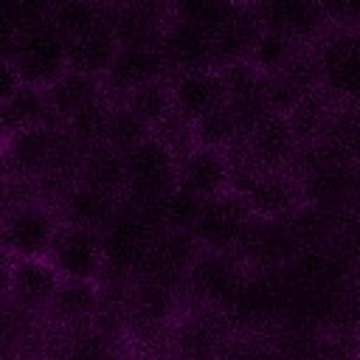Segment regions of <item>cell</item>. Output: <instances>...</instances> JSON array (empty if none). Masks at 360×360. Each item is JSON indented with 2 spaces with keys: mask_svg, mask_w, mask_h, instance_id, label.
<instances>
[{
  "mask_svg": "<svg viewBox=\"0 0 360 360\" xmlns=\"http://www.w3.org/2000/svg\"><path fill=\"white\" fill-rule=\"evenodd\" d=\"M48 20L62 37L68 70L96 76L110 68L118 42L110 22V6L101 3H59L48 6Z\"/></svg>",
  "mask_w": 360,
  "mask_h": 360,
  "instance_id": "cell-1",
  "label": "cell"
},
{
  "mask_svg": "<svg viewBox=\"0 0 360 360\" xmlns=\"http://www.w3.org/2000/svg\"><path fill=\"white\" fill-rule=\"evenodd\" d=\"M6 59L17 70L20 82L28 87H37V90H45L68 70L65 45H62V37L56 34L53 22L48 20V11L14 34Z\"/></svg>",
  "mask_w": 360,
  "mask_h": 360,
  "instance_id": "cell-2",
  "label": "cell"
},
{
  "mask_svg": "<svg viewBox=\"0 0 360 360\" xmlns=\"http://www.w3.org/2000/svg\"><path fill=\"white\" fill-rule=\"evenodd\" d=\"M321 90L338 101L357 104L360 90V37L357 25H332L318 42H312Z\"/></svg>",
  "mask_w": 360,
  "mask_h": 360,
  "instance_id": "cell-3",
  "label": "cell"
},
{
  "mask_svg": "<svg viewBox=\"0 0 360 360\" xmlns=\"http://www.w3.org/2000/svg\"><path fill=\"white\" fill-rule=\"evenodd\" d=\"M124 191L135 202H160L169 191L177 188V160L160 149L152 138L141 141L135 149L121 155Z\"/></svg>",
  "mask_w": 360,
  "mask_h": 360,
  "instance_id": "cell-4",
  "label": "cell"
},
{
  "mask_svg": "<svg viewBox=\"0 0 360 360\" xmlns=\"http://www.w3.org/2000/svg\"><path fill=\"white\" fill-rule=\"evenodd\" d=\"M250 219H253V214L248 211L242 194L222 191L211 200H202L191 236H194L200 250L236 253L242 239H245Z\"/></svg>",
  "mask_w": 360,
  "mask_h": 360,
  "instance_id": "cell-5",
  "label": "cell"
},
{
  "mask_svg": "<svg viewBox=\"0 0 360 360\" xmlns=\"http://www.w3.org/2000/svg\"><path fill=\"white\" fill-rule=\"evenodd\" d=\"M56 214L39 200H20L0 217V248L11 259H45L56 231Z\"/></svg>",
  "mask_w": 360,
  "mask_h": 360,
  "instance_id": "cell-6",
  "label": "cell"
},
{
  "mask_svg": "<svg viewBox=\"0 0 360 360\" xmlns=\"http://www.w3.org/2000/svg\"><path fill=\"white\" fill-rule=\"evenodd\" d=\"M45 262L56 270L59 278L98 281L101 267H104L98 233L59 219V225L51 236V245L45 250Z\"/></svg>",
  "mask_w": 360,
  "mask_h": 360,
  "instance_id": "cell-7",
  "label": "cell"
},
{
  "mask_svg": "<svg viewBox=\"0 0 360 360\" xmlns=\"http://www.w3.org/2000/svg\"><path fill=\"white\" fill-rule=\"evenodd\" d=\"M248 267L242 264V259L236 253H211V250H200L186 273L183 290L191 292V298L202 307H219L225 309V304L231 301V295L239 290L242 278Z\"/></svg>",
  "mask_w": 360,
  "mask_h": 360,
  "instance_id": "cell-8",
  "label": "cell"
},
{
  "mask_svg": "<svg viewBox=\"0 0 360 360\" xmlns=\"http://www.w3.org/2000/svg\"><path fill=\"white\" fill-rule=\"evenodd\" d=\"M250 8L264 31H278L301 45L318 42L332 28L323 6L309 0H267L250 3Z\"/></svg>",
  "mask_w": 360,
  "mask_h": 360,
  "instance_id": "cell-9",
  "label": "cell"
},
{
  "mask_svg": "<svg viewBox=\"0 0 360 360\" xmlns=\"http://www.w3.org/2000/svg\"><path fill=\"white\" fill-rule=\"evenodd\" d=\"M158 79H169L158 48H118L98 82H101V93L112 104H121L135 87Z\"/></svg>",
  "mask_w": 360,
  "mask_h": 360,
  "instance_id": "cell-10",
  "label": "cell"
},
{
  "mask_svg": "<svg viewBox=\"0 0 360 360\" xmlns=\"http://www.w3.org/2000/svg\"><path fill=\"white\" fill-rule=\"evenodd\" d=\"M239 194L256 219H290L301 208L298 183L284 169L259 172Z\"/></svg>",
  "mask_w": 360,
  "mask_h": 360,
  "instance_id": "cell-11",
  "label": "cell"
},
{
  "mask_svg": "<svg viewBox=\"0 0 360 360\" xmlns=\"http://www.w3.org/2000/svg\"><path fill=\"white\" fill-rule=\"evenodd\" d=\"M262 34V25L250 8V3H236L231 14L211 31V68H228L250 59V51Z\"/></svg>",
  "mask_w": 360,
  "mask_h": 360,
  "instance_id": "cell-12",
  "label": "cell"
},
{
  "mask_svg": "<svg viewBox=\"0 0 360 360\" xmlns=\"http://www.w3.org/2000/svg\"><path fill=\"white\" fill-rule=\"evenodd\" d=\"M315 90H321V82H318V68H315L312 45L298 51L281 70L264 76L267 107L276 115H287L301 98H307Z\"/></svg>",
  "mask_w": 360,
  "mask_h": 360,
  "instance_id": "cell-13",
  "label": "cell"
},
{
  "mask_svg": "<svg viewBox=\"0 0 360 360\" xmlns=\"http://www.w3.org/2000/svg\"><path fill=\"white\" fill-rule=\"evenodd\" d=\"M172 17V6L118 3L110 6V22L118 48H158V39Z\"/></svg>",
  "mask_w": 360,
  "mask_h": 360,
  "instance_id": "cell-14",
  "label": "cell"
},
{
  "mask_svg": "<svg viewBox=\"0 0 360 360\" xmlns=\"http://www.w3.org/2000/svg\"><path fill=\"white\" fill-rule=\"evenodd\" d=\"M160 59L166 65V73H188V70H205L211 68V42L208 37L194 28L191 22L180 17H169L160 39H158Z\"/></svg>",
  "mask_w": 360,
  "mask_h": 360,
  "instance_id": "cell-15",
  "label": "cell"
},
{
  "mask_svg": "<svg viewBox=\"0 0 360 360\" xmlns=\"http://www.w3.org/2000/svg\"><path fill=\"white\" fill-rule=\"evenodd\" d=\"M172 90V107L183 112L188 121H197L219 107H225V84L219 79V70H188L169 76Z\"/></svg>",
  "mask_w": 360,
  "mask_h": 360,
  "instance_id": "cell-16",
  "label": "cell"
},
{
  "mask_svg": "<svg viewBox=\"0 0 360 360\" xmlns=\"http://www.w3.org/2000/svg\"><path fill=\"white\" fill-rule=\"evenodd\" d=\"M56 284L59 276L45 259H11L6 267V290L22 309H45Z\"/></svg>",
  "mask_w": 360,
  "mask_h": 360,
  "instance_id": "cell-17",
  "label": "cell"
},
{
  "mask_svg": "<svg viewBox=\"0 0 360 360\" xmlns=\"http://www.w3.org/2000/svg\"><path fill=\"white\" fill-rule=\"evenodd\" d=\"M42 96H45V118H48V124L51 127H62L68 118H73L76 112H82L84 107L98 101L104 93H101V82L96 76L65 70L53 84H48L42 90Z\"/></svg>",
  "mask_w": 360,
  "mask_h": 360,
  "instance_id": "cell-18",
  "label": "cell"
},
{
  "mask_svg": "<svg viewBox=\"0 0 360 360\" xmlns=\"http://www.w3.org/2000/svg\"><path fill=\"white\" fill-rule=\"evenodd\" d=\"M177 188L194 194L197 200H211L228 191V163L217 149L194 146L177 160Z\"/></svg>",
  "mask_w": 360,
  "mask_h": 360,
  "instance_id": "cell-19",
  "label": "cell"
},
{
  "mask_svg": "<svg viewBox=\"0 0 360 360\" xmlns=\"http://www.w3.org/2000/svg\"><path fill=\"white\" fill-rule=\"evenodd\" d=\"M245 146H248V152L259 169H284V172L290 169L295 149H298L284 115H276V112L264 115L245 135Z\"/></svg>",
  "mask_w": 360,
  "mask_h": 360,
  "instance_id": "cell-20",
  "label": "cell"
},
{
  "mask_svg": "<svg viewBox=\"0 0 360 360\" xmlns=\"http://www.w3.org/2000/svg\"><path fill=\"white\" fill-rule=\"evenodd\" d=\"M98 281H76V278H59L45 312L51 321H56L62 329L87 326L96 318L98 309Z\"/></svg>",
  "mask_w": 360,
  "mask_h": 360,
  "instance_id": "cell-21",
  "label": "cell"
},
{
  "mask_svg": "<svg viewBox=\"0 0 360 360\" xmlns=\"http://www.w3.org/2000/svg\"><path fill=\"white\" fill-rule=\"evenodd\" d=\"M278 307V290L270 284L267 276H245L239 290L225 304V315H231L239 326H262L273 318Z\"/></svg>",
  "mask_w": 360,
  "mask_h": 360,
  "instance_id": "cell-22",
  "label": "cell"
},
{
  "mask_svg": "<svg viewBox=\"0 0 360 360\" xmlns=\"http://www.w3.org/2000/svg\"><path fill=\"white\" fill-rule=\"evenodd\" d=\"M76 186L110 194V197H121L124 191V169H121V155H115L110 146L98 143L82 152L79 166H76Z\"/></svg>",
  "mask_w": 360,
  "mask_h": 360,
  "instance_id": "cell-23",
  "label": "cell"
},
{
  "mask_svg": "<svg viewBox=\"0 0 360 360\" xmlns=\"http://www.w3.org/2000/svg\"><path fill=\"white\" fill-rule=\"evenodd\" d=\"M115 205H118V197H110V194H101V191H93V188H84V186L73 183L62 194V208H65L62 222L82 225L87 231L101 233L104 225L112 219Z\"/></svg>",
  "mask_w": 360,
  "mask_h": 360,
  "instance_id": "cell-24",
  "label": "cell"
},
{
  "mask_svg": "<svg viewBox=\"0 0 360 360\" xmlns=\"http://www.w3.org/2000/svg\"><path fill=\"white\" fill-rule=\"evenodd\" d=\"M338 104L340 101L332 98L326 90H315L307 98H301L284 115V121H287L295 143L298 146H309V143L321 141V135H323V129H326V124H329V118H332V112H335Z\"/></svg>",
  "mask_w": 360,
  "mask_h": 360,
  "instance_id": "cell-25",
  "label": "cell"
},
{
  "mask_svg": "<svg viewBox=\"0 0 360 360\" xmlns=\"http://www.w3.org/2000/svg\"><path fill=\"white\" fill-rule=\"evenodd\" d=\"M0 124L6 127L8 138L22 135L28 129H37L42 124H48L45 118V96L37 87L22 84L3 107H0Z\"/></svg>",
  "mask_w": 360,
  "mask_h": 360,
  "instance_id": "cell-26",
  "label": "cell"
},
{
  "mask_svg": "<svg viewBox=\"0 0 360 360\" xmlns=\"http://www.w3.org/2000/svg\"><path fill=\"white\" fill-rule=\"evenodd\" d=\"M304 48H309V45H301V42H295V39L278 34V31H264L262 28V34H259V39H256V45L250 51L248 65H253L262 76H270V73L281 70Z\"/></svg>",
  "mask_w": 360,
  "mask_h": 360,
  "instance_id": "cell-27",
  "label": "cell"
},
{
  "mask_svg": "<svg viewBox=\"0 0 360 360\" xmlns=\"http://www.w3.org/2000/svg\"><path fill=\"white\" fill-rule=\"evenodd\" d=\"M146 138H149V127L141 118H135L124 104H112L110 107V115H107V124H104V135H101L104 146H110L115 155H127L129 149H135Z\"/></svg>",
  "mask_w": 360,
  "mask_h": 360,
  "instance_id": "cell-28",
  "label": "cell"
},
{
  "mask_svg": "<svg viewBox=\"0 0 360 360\" xmlns=\"http://www.w3.org/2000/svg\"><path fill=\"white\" fill-rule=\"evenodd\" d=\"M135 118H141L146 127L158 124L169 110H172V90H169V79H158L149 84L135 87L124 101H121Z\"/></svg>",
  "mask_w": 360,
  "mask_h": 360,
  "instance_id": "cell-29",
  "label": "cell"
},
{
  "mask_svg": "<svg viewBox=\"0 0 360 360\" xmlns=\"http://www.w3.org/2000/svg\"><path fill=\"white\" fill-rule=\"evenodd\" d=\"M149 138H152L160 149H166L174 160L186 158V155L197 146V143H194V127H191V121H188L183 112H177L174 107H172L158 124L149 127Z\"/></svg>",
  "mask_w": 360,
  "mask_h": 360,
  "instance_id": "cell-30",
  "label": "cell"
},
{
  "mask_svg": "<svg viewBox=\"0 0 360 360\" xmlns=\"http://www.w3.org/2000/svg\"><path fill=\"white\" fill-rule=\"evenodd\" d=\"M56 360H112L110 335L98 332L93 323L68 329V340H62V349Z\"/></svg>",
  "mask_w": 360,
  "mask_h": 360,
  "instance_id": "cell-31",
  "label": "cell"
},
{
  "mask_svg": "<svg viewBox=\"0 0 360 360\" xmlns=\"http://www.w3.org/2000/svg\"><path fill=\"white\" fill-rule=\"evenodd\" d=\"M202 200H197L194 194L174 188L169 191L160 202H158V217H160V228L172 231V233H191L197 214H200Z\"/></svg>",
  "mask_w": 360,
  "mask_h": 360,
  "instance_id": "cell-32",
  "label": "cell"
},
{
  "mask_svg": "<svg viewBox=\"0 0 360 360\" xmlns=\"http://www.w3.org/2000/svg\"><path fill=\"white\" fill-rule=\"evenodd\" d=\"M194 127V143L202 146V149H217V152H225L233 141H239V129L228 112V107H219L197 121H191Z\"/></svg>",
  "mask_w": 360,
  "mask_h": 360,
  "instance_id": "cell-33",
  "label": "cell"
},
{
  "mask_svg": "<svg viewBox=\"0 0 360 360\" xmlns=\"http://www.w3.org/2000/svg\"><path fill=\"white\" fill-rule=\"evenodd\" d=\"M222 360H284L281 349L264 340H239L222 349Z\"/></svg>",
  "mask_w": 360,
  "mask_h": 360,
  "instance_id": "cell-34",
  "label": "cell"
},
{
  "mask_svg": "<svg viewBox=\"0 0 360 360\" xmlns=\"http://www.w3.org/2000/svg\"><path fill=\"white\" fill-rule=\"evenodd\" d=\"M20 87H22V82H20L17 70L11 68V62H8V59H0V107H3Z\"/></svg>",
  "mask_w": 360,
  "mask_h": 360,
  "instance_id": "cell-35",
  "label": "cell"
},
{
  "mask_svg": "<svg viewBox=\"0 0 360 360\" xmlns=\"http://www.w3.org/2000/svg\"><path fill=\"white\" fill-rule=\"evenodd\" d=\"M8 141H11V138H8V132H6V127L0 124V158H3V152H6V146H8Z\"/></svg>",
  "mask_w": 360,
  "mask_h": 360,
  "instance_id": "cell-36",
  "label": "cell"
}]
</instances>
